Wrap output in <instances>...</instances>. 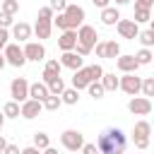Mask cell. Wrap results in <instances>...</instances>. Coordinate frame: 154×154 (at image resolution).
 <instances>
[{"mask_svg":"<svg viewBox=\"0 0 154 154\" xmlns=\"http://www.w3.org/2000/svg\"><path fill=\"white\" fill-rule=\"evenodd\" d=\"M128 147V137L120 128H106L96 137V149L99 154H123Z\"/></svg>","mask_w":154,"mask_h":154,"instance_id":"6da1fadb","label":"cell"},{"mask_svg":"<svg viewBox=\"0 0 154 154\" xmlns=\"http://www.w3.org/2000/svg\"><path fill=\"white\" fill-rule=\"evenodd\" d=\"M149 135H152V125L149 120H137L132 128V142L137 149H147L149 147Z\"/></svg>","mask_w":154,"mask_h":154,"instance_id":"7a4b0ae2","label":"cell"},{"mask_svg":"<svg viewBox=\"0 0 154 154\" xmlns=\"http://www.w3.org/2000/svg\"><path fill=\"white\" fill-rule=\"evenodd\" d=\"M142 87V77H137L135 72H123V77H118V89H123L130 96H137Z\"/></svg>","mask_w":154,"mask_h":154,"instance_id":"3957f363","label":"cell"},{"mask_svg":"<svg viewBox=\"0 0 154 154\" xmlns=\"http://www.w3.org/2000/svg\"><path fill=\"white\" fill-rule=\"evenodd\" d=\"M2 55H5V63L12 65V67H24V65H26L24 51H22L17 43H7V46L2 48Z\"/></svg>","mask_w":154,"mask_h":154,"instance_id":"277c9868","label":"cell"},{"mask_svg":"<svg viewBox=\"0 0 154 154\" xmlns=\"http://www.w3.org/2000/svg\"><path fill=\"white\" fill-rule=\"evenodd\" d=\"M60 144L67 149V152H79L82 144H84V135L79 130H63L60 135Z\"/></svg>","mask_w":154,"mask_h":154,"instance_id":"5b68a950","label":"cell"},{"mask_svg":"<svg viewBox=\"0 0 154 154\" xmlns=\"http://www.w3.org/2000/svg\"><path fill=\"white\" fill-rule=\"evenodd\" d=\"M10 96H12V101H17V103L26 101V99H29V82H26L24 77H14V79L10 82Z\"/></svg>","mask_w":154,"mask_h":154,"instance_id":"8992f818","label":"cell"},{"mask_svg":"<svg viewBox=\"0 0 154 154\" xmlns=\"http://www.w3.org/2000/svg\"><path fill=\"white\" fill-rule=\"evenodd\" d=\"M128 111L132 116H149L152 113V99L149 96H132L128 101Z\"/></svg>","mask_w":154,"mask_h":154,"instance_id":"52a82bcc","label":"cell"},{"mask_svg":"<svg viewBox=\"0 0 154 154\" xmlns=\"http://www.w3.org/2000/svg\"><path fill=\"white\" fill-rule=\"evenodd\" d=\"M77 31V43L79 46H87V48H94V43H96V29L91 26V24H79V29H75Z\"/></svg>","mask_w":154,"mask_h":154,"instance_id":"ba28073f","label":"cell"},{"mask_svg":"<svg viewBox=\"0 0 154 154\" xmlns=\"http://www.w3.org/2000/svg\"><path fill=\"white\" fill-rule=\"evenodd\" d=\"M96 46V55L99 58H108V60H116L120 55V43L118 41H99L94 43Z\"/></svg>","mask_w":154,"mask_h":154,"instance_id":"9c48e42d","label":"cell"},{"mask_svg":"<svg viewBox=\"0 0 154 154\" xmlns=\"http://www.w3.org/2000/svg\"><path fill=\"white\" fill-rule=\"evenodd\" d=\"M63 14H65L70 29H77L79 24H84V7H79V5H67L63 10Z\"/></svg>","mask_w":154,"mask_h":154,"instance_id":"30bf717a","label":"cell"},{"mask_svg":"<svg viewBox=\"0 0 154 154\" xmlns=\"http://www.w3.org/2000/svg\"><path fill=\"white\" fill-rule=\"evenodd\" d=\"M22 51H24V58L31 60V63H41L46 58V48H43L41 41H26V46Z\"/></svg>","mask_w":154,"mask_h":154,"instance_id":"8fae6325","label":"cell"},{"mask_svg":"<svg viewBox=\"0 0 154 154\" xmlns=\"http://www.w3.org/2000/svg\"><path fill=\"white\" fill-rule=\"evenodd\" d=\"M116 29H118V34H120L123 38H130V41H135V38H137V34H140L137 22H132V19H123V17L116 22Z\"/></svg>","mask_w":154,"mask_h":154,"instance_id":"7c38bea8","label":"cell"},{"mask_svg":"<svg viewBox=\"0 0 154 154\" xmlns=\"http://www.w3.org/2000/svg\"><path fill=\"white\" fill-rule=\"evenodd\" d=\"M41 111H43V106H41V101H36V99H26V101L19 103V116L26 118V120H34Z\"/></svg>","mask_w":154,"mask_h":154,"instance_id":"4fadbf2b","label":"cell"},{"mask_svg":"<svg viewBox=\"0 0 154 154\" xmlns=\"http://www.w3.org/2000/svg\"><path fill=\"white\" fill-rule=\"evenodd\" d=\"M60 65H63V67H70V70L75 72V70L84 67V58L77 55L75 51H63V55H60Z\"/></svg>","mask_w":154,"mask_h":154,"instance_id":"5bb4252c","label":"cell"},{"mask_svg":"<svg viewBox=\"0 0 154 154\" xmlns=\"http://www.w3.org/2000/svg\"><path fill=\"white\" fill-rule=\"evenodd\" d=\"M75 46H77V31L75 29H65L58 36V48L60 51H75Z\"/></svg>","mask_w":154,"mask_h":154,"instance_id":"9a60e30c","label":"cell"},{"mask_svg":"<svg viewBox=\"0 0 154 154\" xmlns=\"http://www.w3.org/2000/svg\"><path fill=\"white\" fill-rule=\"evenodd\" d=\"M60 60H48L46 63V67H43V75H41V82L43 84H51L53 79H58L60 77Z\"/></svg>","mask_w":154,"mask_h":154,"instance_id":"2e32d148","label":"cell"},{"mask_svg":"<svg viewBox=\"0 0 154 154\" xmlns=\"http://www.w3.org/2000/svg\"><path fill=\"white\" fill-rule=\"evenodd\" d=\"M116 67H118L120 72H137L140 65H137L135 55H123V53H120V55L116 58Z\"/></svg>","mask_w":154,"mask_h":154,"instance_id":"e0dca14e","label":"cell"},{"mask_svg":"<svg viewBox=\"0 0 154 154\" xmlns=\"http://www.w3.org/2000/svg\"><path fill=\"white\" fill-rule=\"evenodd\" d=\"M120 19V10L113 5H108V7H103L101 10V24H106V26H116V22Z\"/></svg>","mask_w":154,"mask_h":154,"instance_id":"ac0fdd59","label":"cell"},{"mask_svg":"<svg viewBox=\"0 0 154 154\" xmlns=\"http://www.w3.org/2000/svg\"><path fill=\"white\" fill-rule=\"evenodd\" d=\"M12 38L17 41H29L31 38V26L26 22H14L12 24Z\"/></svg>","mask_w":154,"mask_h":154,"instance_id":"d6986e66","label":"cell"},{"mask_svg":"<svg viewBox=\"0 0 154 154\" xmlns=\"http://www.w3.org/2000/svg\"><path fill=\"white\" fill-rule=\"evenodd\" d=\"M87 84H89L87 67H79V70H75V75H72V87L79 91V89H87Z\"/></svg>","mask_w":154,"mask_h":154,"instance_id":"ffe728a7","label":"cell"},{"mask_svg":"<svg viewBox=\"0 0 154 154\" xmlns=\"http://www.w3.org/2000/svg\"><path fill=\"white\" fill-rule=\"evenodd\" d=\"M48 96V87L43 82H34L29 84V99H36V101H43Z\"/></svg>","mask_w":154,"mask_h":154,"instance_id":"44dd1931","label":"cell"},{"mask_svg":"<svg viewBox=\"0 0 154 154\" xmlns=\"http://www.w3.org/2000/svg\"><path fill=\"white\" fill-rule=\"evenodd\" d=\"M51 31H53V22H41V19H36V26H34V34H36V38H51Z\"/></svg>","mask_w":154,"mask_h":154,"instance_id":"7402d4cb","label":"cell"},{"mask_svg":"<svg viewBox=\"0 0 154 154\" xmlns=\"http://www.w3.org/2000/svg\"><path fill=\"white\" fill-rule=\"evenodd\" d=\"M99 82H101L103 91H116V89H118V77H116L113 72H103Z\"/></svg>","mask_w":154,"mask_h":154,"instance_id":"603a6c76","label":"cell"},{"mask_svg":"<svg viewBox=\"0 0 154 154\" xmlns=\"http://www.w3.org/2000/svg\"><path fill=\"white\" fill-rule=\"evenodd\" d=\"M60 101H63V103H67V106H75V103L79 101V91H77L75 87H70V89L65 87V89L60 91Z\"/></svg>","mask_w":154,"mask_h":154,"instance_id":"cb8c5ba5","label":"cell"},{"mask_svg":"<svg viewBox=\"0 0 154 154\" xmlns=\"http://www.w3.org/2000/svg\"><path fill=\"white\" fill-rule=\"evenodd\" d=\"M137 41L142 43V48H152L154 46V29H144L137 34Z\"/></svg>","mask_w":154,"mask_h":154,"instance_id":"d4e9b609","label":"cell"},{"mask_svg":"<svg viewBox=\"0 0 154 154\" xmlns=\"http://www.w3.org/2000/svg\"><path fill=\"white\" fill-rule=\"evenodd\" d=\"M60 103H63V101H60V96H55V94H48V96L41 101V106H43L46 111H58Z\"/></svg>","mask_w":154,"mask_h":154,"instance_id":"484cf974","label":"cell"},{"mask_svg":"<svg viewBox=\"0 0 154 154\" xmlns=\"http://www.w3.org/2000/svg\"><path fill=\"white\" fill-rule=\"evenodd\" d=\"M152 48H140L137 53H135V60H137V65H149L152 63Z\"/></svg>","mask_w":154,"mask_h":154,"instance_id":"4316f807","label":"cell"},{"mask_svg":"<svg viewBox=\"0 0 154 154\" xmlns=\"http://www.w3.org/2000/svg\"><path fill=\"white\" fill-rule=\"evenodd\" d=\"M2 116L5 118H19V103L17 101H7L2 106Z\"/></svg>","mask_w":154,"mask_h":154,"instance_id":"83f0119b","label":"cell"},{"mask_svg":"<svg viewBox=\"0 0 154 154\" xmlns=\"http://www.w3.org/2000/svg\"><path fill=\"white\" fill-rule=\"evenodd\" d=\"M87 75H89V82H99V79H101V75H103V67H101L99 63H94V65H89V67H87Z\"/></svg>","mask_w":154,"mask_h":154,"instance_id":"f1b7e54d","label":"cell"},{"mask_svg":"<svg viewBox=\"0 0 154 154\" xmlns=\"http://www.w3.org/2000/svg\"><path fill=\"white\" fill-rule=\"evenodd\" d=\"M87 91H89L91 99H101V96L106 94L103 87H101V82H89V84H87Z\"/></svg>","mask_w":154,"mask_h":154,"instance_id":"f546056e","label":"cell"},{"mask_svg":"<svg viewBox=\"0 0 154 154\" xmlns=\"http://www.w3.org/2000/svg\"><path fill=\"white\" fill-rule=\"evenodd\" d=\"M152 19V10H147V7H135V19L132 22H149Z\"/></svg>","mask_w":154,"mask_h":154,"instance_id":"4dcf8cb0","label":"cell"},{"mask_svg":"<svg viewBox=\"0 0 154 154\" xmlns=\"http://www.w3.org/2000/svg\"><path fill=\"white\" fill-rule=\"evenodd\" d=\"M51 144V137L46 135V132H34V147H38V149H46Z\"/></svg>","mask_w":154,"mask_h":154,"instance_id":"1f68e13d","label":"cell"},{"mask_svg":"<svg viewBox=\"0 0 154 154\" xmlns=\"http://www.w3.org/2000/svg\"><path fill=\"white\" fill-rule=\"evenodd\" d=\"M48 87V94H55V96H60V91L65 89V82H63V77H58V79H53L51 84H46Z\"/></svg>","mask_w":154,"mask_h":154,"instance_id":"d6a6232c","label":"cell"},{"mask_svg":"<svg viewBox=\"0 0 154 154\" xmlns=\"http://www.w3.org/2000/svg\"><path fill=\"white\" fill-rule=\"evenodd\" d=\"M140 91H142L144 96H154V77H144V79H142Z\"/></svg>","mask_w":154,"mask_h":154,"instance_id":"836d02e7","label":"cell"},{"mask_svg":"<svg viewBox=\"0 0 154 154\" xmlns=\"http://www.w3.org/2000/svg\"><path fill=\"white\" fill-rule=\"evenodd\" d=\"M0 10L7 12V14H17L19 12V0H2V7Z\"/></svg>","mask_w":154,"mask_h":154,"instance_id":"e575fe53","label":"cell"},{"mask_svg":"<svg viewBox=\"0 0 154 154\" xmlns=\"http://www.w3.org/2000/svg\"><path fill=\"white\" fill-rule=\"evenodd\" d=\"M53 24L60 29V31H65V29H70L67 26V19H65V14L63 12H58V14H53Z\"/></svg>","mask_w":154,"mask_h":154,"instance_id":"d590c367","label":"cell"},{"mask_svg":"<svg viewBox=\"0 0 154 154\" xmlns=\"http://www.w3.org/2000/svg\"><path fill=\"white\" fill-rule=\"evenodd\" d=\"M12 24H14V14H7V12L0 10V26H2V29H10Z\"/></svg>","mask_w":154,"mask_h":154,"instance_id":"8d00e7d4","label":"cell"},{"mask_svg":"<svg viewBox=\"0 0 154 154\" xmlns=\"http://www.w3.org/2000/svg\"><path fill=\"white\" fill-rule=\"evenodd\" d=\"M53 14H55V12H53L51 7H41V10H38V17H36V19H41V22H53Z\"/></svg>","mask_w":154,"mask_h":154,"instance_id":"74e56055","label":"cell"},{"mask_svg":"<svg viewBox=\"0 0 154 154\" xmlns=\"http://www.w3.org/2000/svg\"><path fill=\"white\" fill-rule=\"evenodd\" d=\"M53 12H63L65 7H67V0H51V5H48Z\"/></svg>","mask_w":154,"mask_h":154,"instance_id":"f35d334b","label":"cell"},{"mask_svg":"<svg viewBox=\"0 0 154 154\" xmlns=\"http://www.w3.org/2000/svg\"><path fill=\"white\" fill-rule=\"evenodd\" d=\"M7 43H10V31H7V29H2V26H0V48H5V46H7Z\"/></svg>","mask_w":154,"mask_h":154,"instance_id":"ab89813d","label":"cell"},{"mask_svg":"<svg viewBox=\"0 0 154 154\" xmlns=\"http://www.w3.org/2000/svg\"><path fill=\"white\" fill-rule=\"evenodd\" d=\"M82 152H84V154H99L96 144H91V142H84V144H82Z\"/></svg>","mask_w":154,"mask_h":154,"instance_id":"60d3db41","label":"cell"},{"mask_svg":"<svg viewBox=\"0 0 154 154\" xmlns=\"http://www.w3.org/2000/svg\"><path fill=\"white\" fill-rule=\"evenodd\" d=\"M2 154H22V149H19L17 144H7V147L2 149Z\"/></svg>","mask_w":154,"mask_h":154,"instance_id":"b9f144b4","label":"cell"},{"mask_svg":"<svg viewBox=\"0 0 154 154\" xmlns=\"http://www.w3.org/2000/svg\"><path fill=\"white\" fill-rule=\"evenodd\" d=\"M135 7H147V10H152V7H154V0H135Z\"/></svg>","mask_w":154,"mask_h":154,"instance_id":"7bdbcfd3","label":"cell"},{"mask_svg":"<svg viewBox=\"0 0 154 154\" xmlns=\"http://www.w3.org/2000/svg\"><path fill=\"white\" fill-rule=\"evenodd\" d=\"M22 154H41V149L31 144V147H24V149H22Z\"/></svg>","mask_w":154,"mask_h":154,"instance_id":"ee69618b","label":"cell"},{"mask_svg":"<svg viewBox=\"0 0 154 154\" xmlns=\"http://www.w3.org/2000/svg\"><path fill=\"white\" fill-rule=\"evenodd\" d=\"M91 2H94L99 10H103V7H108V5H111V0H91Z\"/></svg>","mask_w":154,"mask_h":154,"instance_id":"f6af8a7d","label":"cell"},{"mask_svg":"<svg viewBox=\"0 0 154 154\" xmlns=\"http://www.w3.org/2000/svg\"><path fill=\"white\" fill-rule=\"evenodd\" d=\"M41 154H60V152H58L55 147H51V144H48L46 149H41Z\"/></svg>","mask_w":154,"mask_h":154,"instance_id":"bcb514c9","label":"cell"},{"mask_svg":"<svg viewBox=\"0 0 154 154\" xmlns=\"http://www.w3.org/2000/svg\"><path fill=\"white\" fill-rule=\"evenodd\" d=\"M5 147H7V140H5V137H2V135H0V152H2V149H5Z\"/></svg>","mask_w":154,"mask_h":154,"instance_id":"7dc6e473","label":"cell"},{"mask_svg":"<svg viewBox=\"0 0 154 154\" xmlns=\"http://www.w3.org/2000/svg\"><path fill=\"white\" fill-rule=\"evenodd\" d=\"M116 5H118V7H123V5H130V0H116Z\"/></svg>","mask_w":154,"mask_h":154,"instance_id":"c3c4849f","label":"cell"},{"mask_svg":"<svg viewBox=\"0 0 154 154\" xmlns=\"http://www.w3.org/2000/svg\"><path fill=\"white\" fill-rule=\"evenodd\" d=\"M5 65H7V63H5V55H2V53H0V70H2V67H5Z\"/></svg>","mask_w":154,"mask_h":154,"instance_id":"681fc988","label":"cell"},{"mask_svg":"<svg viewBox=\"0 0 154 154\" xmlns=\"http://www.w3.org/2000/svg\"><path fill=\"white\" fill-rule=\"evenodd\" d=\"M2 125H5V116L0 113V130H2Z\"/></svg>","mask_w":154,"mask_h":154,"instance_id":"f907efd6","label":"cell"},{"mask_svg":"<svg viewBox=\"0 0 154 154\" xmlns=\"http://www.w3.org/2000/svg\"><path fill=\"white\" fill-rule=\"evenodd\" d=\"M82 154H84V152H82Z\"/></svg>","mask_w":154,"mask_h":154,"instance_id":"816d5d0a","label":"cell"},{"mask_svg":"<svg viewBox=\"0 0 154 154\" xmlns=\"http://www.w3.org/2000/svg\"><path fill=\"white\" fill-rule=\"evenodd\" d=\"M0 154H2V152H0Z\"/></svg>","mask_w":154,"mask_h":154,"instance_id":"f5cc1de1","label":"cell"},{"mask_svg":"<svg viewBox=\"0 0 154 154\" xmlns=\"http://www.w3.org/2000/svg\"><path fill=\"white\" fill-rule=\"evenodd\" d=\"M123 154H125V152H123Z\"/></svg>","mask_w":154,"mask_h":154,"instance_id":"db71d44e","label":"cell"}]
</instances>
